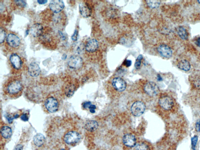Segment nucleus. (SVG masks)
Returning <instances> with one entry per match:
<instances>
[{"label": "nucleus", "instance_id": "20e7f679", "mask_svg": "<svg viewBox=\"0 0 200 150\" xmlns=\"http://www.w3.org/2000/svg\"><path fill=\"white\" fill-rule=\"evenodd\" d=\"M68 65L70 69L78 70L80 69L83 65V60L79 56H73L69 58Z\"/></svg>", "mask_w": 200, "mask_h": 150}, {"label": "nucleus", "instance_id": "5701e85b", "mask_svg": "<svg viewBox=\"0 0 200 150\" xmlns=\"http://www.w3.org/2000/svg\"><path fill=\"white\" fill-rule=\"evenodd\" d=\"M177 32L180 38L183 40H186L188 39V33L187 31L182 26L179 27L177 29Z\"/></svg>", "mask_w": 200, "mask_h": 150}, {"label": "nucleus", "instance_id": "0eeeda50", "mask_svg": "<svg viewBox=\"0 0 200 150\" xmlns=\"http://www.w3.org/2000/svg\"><path fill=\"white\" fill-rule=\"evenodd\" d=\"M159 105L164 110H169L172 108L174 105L173 100L171 97L165 96L159 98Z\"/></svg>", "mask_w": 200, "mask_h": 150}, {"label": "nucleus", "instance_id": "f704fd0d", "mask_svg": "<svg viewBox=\"0 0 200 150\" xmlns=\"http://www.w3.org/2000/svg\"><path fill=\"white\" fill-rule=\"evenodd\" d=\"M195 129L198 132H200V120H198L195 124Z\"/></svg>", "mask_w": 200, "mask_h": 150}, {"label": "nucleus", "instance_id": "412c9836", "mask_svg": "<svg viewBox=\"0 0 200 150\" xmlns=\"http://www.w3.org/2000/svg\"><path fill=\"white\" fill-rule=\"evenodd\" d=\"M98 124L97 121L90 120L87 122L85 125V128L87 131L93 132L96 131L98 127Z\"/></svg>", "mask_w": 200, "mask_h": 150}, {"label": "nucleus", "instance_id": "7c9ffc66", "mask_svg": "<svg viewBox=\"0 0 200 150\" xmlns=\"http://www.w3.org/2000/svg\"><path fill=\"white\" fill-rule=\"evenodd\" d=\"M14 2L18 7H24L26 5V3L24 1H15Z\"/></svg>", "mask_w": 200, "mask_h": 150}, {"label": "nucleus", "instance_id": "9b49d317", "mask_svg": "<svg viewBox=\"0 0 200 150\" xmlns=\"http://www.w3.org/2000/svg\"><path fill=\"white\" fill-rule=\"evenodd\" d=\"M158 51L161 56L166 58H170L172 55V51L171 48L164 44L159 45L158 48Z\"/></svg>", "mask_w": 200, "mask_h": 150}, {"label": "nucleus", "instance_id": "a878e982", "mask_svg": "<svg viewBox=\"0 0 200 150\" xmlns=\"http://www.w3.org/2000/svg\"><path fill=\"white\" fill-rule=\"evenodd\" d=\"M146 2L147 6L150 8L155 9L159 7L161 2L159 1H147Z\"/></svg>", "mask_w": 200, "mask_h": 150}, {"label": "nucleus", "instance_id": "72a5a7b5", "mask_svg": "<svg viewBox=\"0 0 200 150\" xmlns=\"http://www.w3.org/2000/svg\"><path fill=\"white\" fill-rule=\"evenodd\" d=\"M20 118L22 120L24 121H28L29 119V117L28 116V115L26 113L25 114H23L20 116Z\"/></svg>", "mask_w": 200, "mask_h": 150}, {"label": "nucleus", "instance_id": "39448f33", "mask_svg": "<svg viewBox=\"0 0 200 150\" xmlns=\"http://www.w3.org/2000/svg\"><path fill=\"white\" fill-rule=\"evenodd\" d=\"M144 90L147 95L152 97L156 96L159 91L158 86L153 82L146 83L144 86Z\"/></svg>", "mask_w": 200, "mask_h": 150}, {"label": "nucleus", "instance_id": "58836bf2", "mask_svg": "<svg viewBox=\"0 0 200 150\" xmlns=\"http://www.w3.org/2000/svg\"><path fill=\"white\" fill-rule=\"evenodd\" d=\"M23 145L21 144H19L16 147L14 150H23Z\"/></svg>", "mask_w": 200, "mask_h": 150}, {"label": "nucleus", "instance_id": "7ed1b4c3", "mask_svg": "<svg viewBox=\"0 0 200 150\" xmlns=\"http://www.w3.org/2000/svg\"><path fill=\"white\" fill-rule=\"evenodd\" d=\"M81 135L78 132L70 130L67 132L63 136V140L66 143L69 145L76 144L80 140Z\"/></svg>", "mask_w": 200, "mask_h": 150}, {"label": "nucleus", "instance_id": "393cba45", "mask_svg": "<svg viewBox=\"0 0 200 150\" xmlns=\"http://www.w3.org/2000/svg\"><path fill=\"white\" fill-rule=\"evenodd\" d=\"M192 83L195 88L200 89V76L195 75L192 79Z\"/></svg>", "mask_w": 200, "mask_h": 150}, {"label": "nucleus", "instance_id": "79ce46f5", "mask_svg": "<svg viewBox=\"0 0 200 150\" xmlns=\"http://www.w3.org/2000/svg\"><path fill=\"white\" fill-rule=\"evenodd\" d=\"M66 58H67V55H66V54H64L63 56L62 59L64 60H65Z\"/></svg>", "mask_w": 200, "mask_h": 150}, {"label": "nucleus", "instance_id": "4c0bfd02", "mask_svg": "<svg viewBox=\"0 0 200 150\" xmlns=\"http://www.w3.org/2000/svg\"><path fill=\"white\" fill-rule=\"evenodd\" d=\"M195 43L197 46L200 47V37L197 38L195 40Z\"/></svg>", "mask_w": 200, "mask_h": 150}, {"label": "nucleus", "instance_id": "ea45409f", "mask_svg": "<svg viewBox=\"0 0 200 150\" xmlns=\"http://www.w3.org/2000/svg\"><path fill=\"white\" fill-rule=\"evenodd\" d=\"M37 2L39 4H46V3L47 2V1L46 0H38L37 1Z\"/></svg>", "mask_w": 200, "mask_h": 150}, {"label": "nucleus", "instance_id": "e433bc0d", "mask_svg": "<svg viewBox=\"0 0 200 150\" xmlns=\"http://www.w3.org/2000/svg\"><path fill=\"white\" fill-rule=\"evenodd\" d=\"M132 64V62L130 60H126L124 62V64L126 67H129V66H131Z\"/></svg>", "mask_w": 200, "mask_h": 150}, {"label": "nucleus", "instance_id": "9d476101", "mask_svg": "<svg viewBox=\"0 0 200 150\" xmlns=\"http://www.w3.org/2000/svg\"><path fill=\"white\" fill-rule=\"evenodd\" d=\"M7 42L9 46L13 48H16L19 46L20 40L17 35L10 33L7 38Z\"/></svg>", "mask_w": 200, "mask_h": 150}, {"label": "nucleus", "instance_id": "37998d69", "mask_svg": "<svg viewBox=\"0 0 200 150\" xmlns=\"http://www.w3.org/2000/svg\"><path fill=\"white\" fill-rule=\"evenodd\" d=\"M60 150H66L64 148H61V149H60Z\"/></svg>", "mask_w": 200, "mask_h": 150}, {"label": "nucleus", "instance_id": "c85d7f7f", "mask_svg": "<svg viewBox=\"0 0 200 150\" xmlns=\"http://www.w3.org/2000/svg\"><path fill=\"white\" fill-rule=\"evenodd\" d=\"M6 38V33L3 29L1 28L0 30V42L2 44L3 43Z\"/></svg>", "mask_w": 200, "mask_h": 150}, {"label": "nucleus", "instance_id": "cd10ccee", "mask_svg": "<svg viewBox=\"0 0 200 150\" xmlns=\"http://www.w3.org/2000/svg\"><path fill=\"white\" fill-rule=\"evenodd\" d=\"M143 59V56L142 55H140L137 58L136 62L135 63V67L136 69H139L140 67L141 62Z\"/></svg>", "mask_w": 200, "mask_h": 150}, {"label": "nucleus", "instance_id": "2f4dec72", "mask_svg": "<svg viewBox=\"0 0 200 150\" xmlns=\"http://www.w3.org/2000/svg\"><path fill=\"white\" fill-rule=\"evenodd\" d=\"M78 30H75L74 33H73V36H72V39L73 41H76L77 40L78 36Z\"/></svg>", "mask_w": 200, "mask_h": 150}, {"label": "nucleus", "instance_id": "c9c22d12", "mask_svg": "<svg viewBox=\"0 0 200 150\" xmlns=\"http://www.w3.org/2000/svg\"><path fill=\"white\" fill-rule=\"evenodd\" d=\"M91 104V102H86L82 104V107L84 109L89 108Z\"/></svg>", "mask_w": 200, "mask_h": 150}, {"label": "nucleus", "instance_id": "4be33fe9", "mask_svg": "<svg viewBox=\"0 0 200 150\" xmlns=\"http://www.w3.org/2000/svg\"><path fill=\"white\" fill-rule=\"evenodd\" d=\"M177 67L181 70L187 72L190 70L191 65L187 60H183L179 62L177 64Z\"/></svg>", "mask_w": 200, "mask_h": 150}, {"label": "nucleus", "instance_id": "f257e3e1", "mask_svg": "<svg viewBox=\"0 0 200 150\" xmlns=\"http://www.w3.org/2000/svg\"><path fill=\"white\" fill-rule=\"evenodd\" d=\"M23 89V85L20 79L12 77L9 79L4 84L3 92L7 98L16 99L22 95Z\"/></svg>", "mask_w": 200, "mask_h": 150}, {"label": "nucleus", "instance_id": "a19ab883", "mask_svg": "<svg viewBox=\"0 0 200 150\" xmlns=\"http://www.w3.org/2000/svg\"><path fill=\"white\" fill-rule=\"evenodd\" d=\"M158 80L159 81H162V77H161L160 75H158Z\"/></svg>", "mask_w": 200, "mask_h": 150}, {"label": "nucleus", "instance_id": "f8f14e48", "mask_svg": "<svg viewBox=\"0 0 200 150\" xmlns=\"http://www.w3.org/2000/svg\"><path fill=\"white\" fill-rule=\"evenodd\" d=\"M10 60L12 66L15 69L19 70L22 68V62L20 57L16 53L11 54Z\"/></svg>", "mask_w": 200, "mask_h": 150}, {"label": "nucleus", "instance_id": "f03ea898", "mask_svg": "<svg viewBox=\"0 0 200 150\" xmlns=\"http://www.w3.org/2000/svg\"><path fill=\"white\" fill-rule=\"evenodd\" d=\"M61 104L60 98L58 95L53 94H50L43 101V107L45 111L53 113L58 111Z\"/></svg>", "mask_w": 200, "mask_h": 150}, {"label": "nucleus", "instance_id": "bb28decb", "mask_svg": "<svg viewBox=\"0 0 200 150\" xmlns=\"http://www.w3.org/2000/svg\"><path fill=\"white\" fill-rule=\"evenodd\" d=\"M136 150H150L148 145L144 143L137 144L136 146Z\"/></svg>", "mask_w": 200, "mask_h": 150}, {"label": "nucleus", "instance_id": "b1692460", "mask_svg": "<svg viewBox=\"0 0 200 150\" xmlns=\"http://www.w3.org/2000/svg\"><path fill=\"white\" fill-rule=\"evenodd\" d=\"M76 87L73 84H70L66 86L65 89V93L66 96L68 97H70L72 96L74 93Z\"/></svg>", "mask_w": 200, "mask_h": 150}, {"label": "nucleus", "instance_id": "c756f323", "mask_svg": "<svg viewBox=\"0 0 200 150\" xmlns=\"http://www.w3.org/2000/svg\"><path fill=\"white\" fill-rule=\"evenodd\" d=\"M198 139V136L196 135L194 136L191 139L192 147L193 150H195Z\"/></svg>", "mask_w": 200, "mask_h": 150}, {"label": "nucleus", "instance_id": "473e14b6", "mask_svg": "<svg viewBox=\"0 0 200 150\" xmlns=\"http://www.w3.org/2000/svg\"><path fill=\"white\" fill-rule=\"evenodd\" d=\"M96 108V106L94 104H91L89 109L91 113H95V110Z\"/></svg>", "mask_w": 200, "mask_h": 150}, {"label": "nucleus", "instance_id": "6ab92c4d", "mask_svg": "<svg viewBox=\"0 0 200 150\" xmlns=\"http://www.w3.org/2000/svg\"><path fill=\"white\" fill-rule=\"evenodd\" d=\"M1 137L7 140L11 137L12 135V130L8 125H3L1 128Z\"/></svg>", "mask_w": 200, "mask_h": 150}, {"label": "nucleus", "instance_id": "aec40b11", "mask_svg": "<svg viewBox=\"0 0 200 150\" xmlns=\"http://www.w3.org/2000/svg\"><path fill=\"white\" fill-rule=\"evenodd\" d=\"M34 145L37 147L43 146L46 142V138L42 134L38 133L34 136L33 139Z\"/></svg>", "mask_w": 200, "mask_h": 150}, {"label": "nucleus", "instance_id": "6e6552de", "mask_svg": "<svg viewBox=\"0 0 200 150\" xmlns=\"http://www.w3.org/2000/svg\"><path fill=\"white\" fill-rule=\"evenodd\" d=\"M112 84L114 89L118 92L124 91L126 88V83L122 78L117 77L112 80Z\"/></svg>", "mask_w": 200, "mask_h": 150}, {"label": "nucleus", "instance_id": "a211bd4d", "mask_svg": "<svg viewBox=\"0 0 200 150\" xmlns=\"http://www.w3.org/2000/svg\"><path fill=\"white\" fill-rule=\"evenodd\" d=\"M54 36L51 32H44L43 31L42 34L40 37V40L42 43L43 44H51L53 42Z\"/></svg>", "mask_w": 200, "mask_h": 150}, {"label": "nucleus", "instance_id": "1a4fd4ad", "mask_svg": "<svg viewBox=\"0 0 200 150\" xmlns=\"http://www.w3.org/2000/svg\"><path fill=\"white\" fill-rule=\"evenodd\" d=\"M49 8L55 13H60L64 7V2L60 0L52 1L49 5Z\"/></svg>", "mask_w": 200, "mask_h": 150}, {"label": "nucleus", "instance_id": "423d86ee", "mask_svg": "<svg viewBox=\"0 0 200 150\" xmlns=\"http://www.w3.org/2000/svg\"><path fill=\"white\" fill-rule=\"evenodd\" d=\"M145 110V105L141 101L135 102L131 107L132 114L136 116H139L143 114Z\"/></svg>", "mask_w": 200, "mask_h": 150}, {"label": "nucleus", "instance_id": "4468645a", "mask_svg": "<svg viewBox=\"0 0 200 150\" xmlns=\"http://www.w3.org/2000/svg\"><path fill=\"white\" fill-rule=\"evenodd\" d=\"M123 142L126 146L133 148L136 145V139L135 136L131 134H126L123 136Z\"/></svg>", "mask_w": 200, "mask_h": 150}, {"label": "nucleus", "instance_id": "f3484780", "mask_svg": "<svg viewBox=\"0 0 200 150\" xmlns=\"http://www.w3.org/2000/svg\"><path fill=\"white\" fill-rule=\"evenodd\" d=\"M79 10L81 15L84 17H89L91 14V7L85 3H81L79 4Z\"/></svg>", "mask_w": 200, "mask_h": 150}, {"label": "nucleus", "instance_id": "2eb2a0df", "mask_svg": "<svg viewBox=\"0 0 200 150\" xmlns=\"http://www.w3.org/2000/svg\"><path fill=\"white\" fill-rule=\"evenodd\" d=\"M99 42L96 39H93L89 40L85 45L86 51L88 52H94L98 49Z\"/></svg>", "mask_w": 200, "mask_h": 150}, {"label": "nucleus", "instance_id": "ddd939ff", "mask_svg": "<svg viewBox=\"0 0 200 150\" xmlns=\"http://www.w3.org/2000/svg\"><path fill=\"white\" fill-rule=\"evenodd\" d=\"M41 72L40 66L35 62L30 63L28 67V73L31 76L37 77L39 76Z\"/></svg>", "mask_w": 200, "mask_h": 150}, {"label": "nucleus", "instance_id": "c03bdc74", "mask_svg": "<svg viewBox=\"0 0 200 150\" xmlns=\"http://www.w3.org/2000/svg\"><path fill=\"white\" fill-rule=\"evenodd\" d=\"M198 3L200 4V1H198Z\"/></svg>", "mask_w": 200, "mask_h": 150}, {"label": "nucleus", "instance_id": "dca6fc26", "mask_svg": "<svg viewBox=\"0 0 200 150\" xmlns=\"http://www.w3.org/2000/svg\"><path fill=\"white\" fill-rule=\"evenodd\" d=\"M43 31L44 29L40 24H35L31 27V33L34 37H40L42 34Z\"/></svg>", "mask_w": 200, "mask_h": 150}]
</instances>
